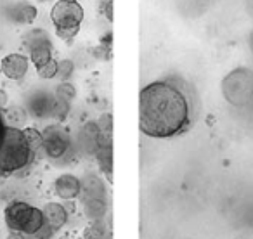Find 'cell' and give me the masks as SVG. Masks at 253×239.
Returning a JSON list of instances; mask_svg holds the SVG:
<instances>
[{
  "label": "cell",
  "instance_id": "6da1fadb",
  "mask_svg": "<svg viewBox=\"0 0 253 239\" xmlns=\"http://www.w3.org/2000/svg\"><path fill=\"white\" fill-rule=\"evenodd\" d=\"M189 97L170 81H153L139 95V127L153 139H172L189 130Z\"/></svg>",
  "mask_w": 253,
  "mask_h": 239
},
{
  "label": "cell",
  "instance_id": "7a4b0ae2",
  "mask_svg": "<svg viewBox=\"0 0 253 239\" xmlns=\"http://www.w3.org/2000/svg\"><path fill=\"white\" fill-rule=\"evenodd\" d=\"M33 153L26 141L23 128L5 127V134L0 144V175L7 177L25 170L33 161Z\"/></svg>",
  "mask_w": 253,
  "mask_h": 239
},
{
  "label": "cell",
  "instance_id": "3957f363",
  "mask_svg": "<svg viewBox=\"0 0 253 239\" xmlns=\"http://www.w3.org/2000/svg\"><path fill=\"white\" fill-rule=\"evenodd\" d=\"M4 220L9 231L23 232L25 236H33L43 224V211L25 201H12L5 206Z\"/></svg>",
  "mask_w": 253,
  "mask_h": 239
},
{
  "label": "cell",
  "instance_id": "277c9868",
  "mask_svg": "<svg viewBox=\"0 0 253 239\" xmlns=\"http://www.w3.org/2000/svg\"><path fill=\"white\" fill-rule=\"evenodd\" d=\"M222 94L232 106L245 108L253 102V71L236 68L222 80Z\"/></svg>",
  "mask_w": 253,
  "mask_h": 239
},
{
  "label": "cell",
  "instance_id": "5b68a950",
  "mask_svg": "<svg viewBox=\"0 0 253 239\" xmlns=\"http://www.w3.org/2000/svg\"><path fill=\"white\" fill-rule=\"evenodd\" d=\"M50 19L57 35L70 42L80 30L84 9L78 2H57L50 11Z\"/></svg>",
  "mask_w": 253,
  "mask_h": 239
},
{
  "label": "cell",
  "instance_id": "8992f818",
  "mask_svg": "<svg viewBox=\"0 0 253 239\" xmlns=\"http://www.w3.org/2000/svg\"><path fill=\"white\" fill-rule=\"evenodd\" d=\"M42 137H43V155L47 158L54 159V161L64 158L71 151V148H73L71 146L73 142H71L70 132L57 123L45 127V130L42 132Z\"/></svg>",
  "mask_w": 253,
  "mask_h": 239
},
{
  "label": "cell",
  "instance_id": "52a82bcc",
  "mask_svg": "<svg viewBox=\"0 0 253 239\" xmlns=\"http://www.w3.org/2000/svg\"><path fill=\"white\" fill-rule=\"evenodd\" d=\"M94 156L108 182H113V134H99Z\"/></svg>",
  "mask_w": 253,
  "mask_h": 239
},
{
  "label": "cell",
  "instance_id": "ba28073f",
  "mask_svg": "<svg viewBox=\"0 0 253 239\" xmlns=\"http://www.w3.org/2000/svg\"><path fill=\"white\" fill-rule=\"evenodd\" d=\"M54 94L47 90H35L26 99V111L35 118H50L52 116Z\"/></svg>",
  "mask_w": 253,
  "mask_h": 239
},
{
  "label": "cell",
  "instance_id": "9c48e42d",
  "mask_svg": "<svg viewBox=\"0 0 253 239\" xmlns=\"http://www.w3.org/2000/svg\"><path fill=\"white\" fill-rule=\"evenodd\" d=\"M30 68V57L23 56V54H9L2 59L0 63V70L9 80L19 81L25 78V75L28 73Z\"/></svg>",
  "mask_w": 253,
  "mask_h": 239
},
{
  "label": "cell",
  "instance_id": "30bf717a",
  "mask_svg": "<svg viewBox=\"0 0 253 239\" xmlns=\"http://www.w3.org/2000/svg\"><path fill=\"white\" fill-rule=\"evenodd\" d=\"M82 191V180L77 175H71V173H63L54 180V193L57 194V198L61 199H75V198L80 196Z\"/></svg>",
  "mask_w": 253,
  "mask_h": 239
},
{
  "label": "cell",
  "instance_id": "8fae6325",
  "mask_svg": "<svg viewBox=\"0 0 253 239\" xmlns=\"http://www.w3.org/2000/svg\"><path fill=\"white\" fill-rule=\"evenodd\" d=\"M80 201L85 199H108V193H106V186L99 175H90L82 179V191H80Z\"/></svg>",
  "mask_w": 253,
  "mask_h": 239
},
{
  "label": "cell",
  "instance_id": "7c38bea8",
  "mask_svg": "<svg viewBox=\"0 0 253 239\" xmlns=\"http://www.w3.org/2000/svg\"><path fill=\"white\" fill-rule=\"evenodd\" d=\"M99 127L97 121H88L80 128L77 135V148L85 155H94L95 146H97V137H99Z\"/></svg>",
  "mask_w": 253,
  "mask_h": 239
},
{
  "label": "cell",
  "instance_id": "4fadbf2b",
  "mask_svg": "<svg viewBox=\"0 0 253 239\" xmlns=\"http://www.w3.org/2000/svg\"><path fill=\"white\" fill-rule=\"evenodd\" d=\"M42 211H43V218H45V224H49L56 232L68 224L70 213H68V208L63 203H56V201L47 203Z\"/></svg>",
  "mask_w": 253,
  "mask_h": 239
},
{
  "label": "cell",
  "instance_id": "5bb4252c",
  "mask_svg": "<svg viewBox=\"0 0 253 239\" xmlns=\"http://www.w3.org/2000/svg\"><path fill=\"white\" fill-rule=\"evenodd\" d=\"M37 18V7L32 5L26 0H21V2H16L9 7V19L18 25H28L33 19Z\"/></svg>",
  "mask_w": 253,
  "mask_h": 239
},
{
  "label": "cell",
  "instance_id": "9a60e30c",
  "mask_svg": "<svg viewBox=\"0 0 253 239\" xmlns=\"http://www.w3.org/2000/svg\"><path fill=\"white\" fill-rule=\"evenodd\" d=\"M23 43H25V49L28 50V52L33 49H39V47H52V42H50L47 32L40 28L26 32L25 37H23Z\"/></svg>",
  "mask_w": 253,
  "mask_h": 239
},
{
  "label": "cell",
  "instance_id": "2e32d148",
  "mask_svg": "<svg viewBox=\"0 0 253 239\" xmlns=\"http://www.w3.org/2000/svg\"><path fill=\"white\" fill-rule=\"evenodd\" d=\"M26 118H28V111L21 106H9L4 111V120L7 127L23 128V125L26 123Z\"/></svg>",
  "mask_w": 253,
  "mask_h": 239
},
{
  "label": "cell",
  "instance_id": "e0dca14e",
  "mask_svg": "<svg viewBox=\"0 0 253 239\" xmlns=\"http://www.w3.org/2000/svg\"><path fill=\"white\" fill-rule=\"evenodd\" d=\"M23 132H25L26 135V141H28L30 144V149H32L33 156H39L43 153V137H42V132H39L37 128H32V127H26L23 128Z\"/></svg>",
  "mask_w": 253,
  "mask_h": 239
},
{
  "label": "cell",
  "instance_id": "ac0fdd59",
  "mask_svg": "<svg viewBox=\"0 0 253 239\" xmlns=\"http://www.w3.org/2000/svg\"><path fill=\"white\" fill-rule=\"evenodd\" d=\"M84 239H111V236H109V231L104 225V222L99 220L90 222V225L84 232Z\"/></svg>",
  "mask_w": 253,
  "mask_h": 239
},
{
  "label": "cell",
  "instance_id": "d6986e66",
  "mask_svg": "<svg viewBox=\"0 0 253 239\" xmlns=\"http://www.w3.org/2000/svg\"><path fill=\"white\" fill-rule=\"evenodd\" d=\"M50 59H52V47H39V49L30 50V63L35 68L42 66Z\"/></svg>",
  "mask_w": 253,
  "mask_h": 239
},
{
  "label": "cell",
  "instance_id": "ffe728a7",
  "mask_svg": "<svg viewBox=\"0 0 253 239\" xmlns=\"http://www.w3.org/2000/svg\"><path fill=\"white\" fill-rule=\"evenodd\" d=\"M54 95H56L57 99H61V101L71 102L75 99V95H77V90H75L73 85L68 83V81H61V85H57L56 87Z\"/></svg>",
  "mask_w": 253,
  "mask_h": 239
},
{
  "label": "cell",
  "instance_id": "44dd1931",
  "mask_svg": "<svg viewBox=\"0 0 253 239\" xmlns=\"http://www.w3.org/2000/svg\"><path fill=\"white\" fill-rule=\"evenodd\" d=\"M70 113V102L61 101L54 95V106H52V118H56L57 121H64V118Z\"/></svg>",
  "mask_w": 253,
  "mask_h": 239
},
{
  "label": "cell",
  "instance_id": "7402d4cb",
  "mask_svg": "<svg viewBox=\"0 0 253 239\" xmlns=\"http://www.w3.org/2000/svg\"><path fill=\"white\" fill-rule=\"evenodd\" d=\"M37 73H39V77L43 78V80H50V78L57 77V61L52 57V59L47 61L45 64L37 68Z\"/></svg>",
  "mask_w": 253,
  "mask_h": 239
},
{
  "label": "cell",
  "instance_id": "603a6c76",
  "mask_svg": "<svg viewBox=\"0 0 253 239\" xmlns=\"http://www.w3.org/2000/svg\"><path fill=\"white\" fill-rule=\"evenodd\" d=\"M73 70H75V63L71 59L57 61V77H59L61 81H66L73 75Z\"/></svg>",
  "mask_w": 253,
  "mask_h": 239
},
{
  "label": "cell",
  "instance_id": "cb8c5ba5",
  "mask_svg": "<svg viewBox=\"0 0 253 239\" xmlns=\"http://www.w3.org/2000/svg\"><path fill=\"white\" fill-rule=\"evenodd\" d=\"M97 127L102 134H113V115L104 113V115L99 116L97 120Z\"/></svg>",
  "mask_w": 253,
  "mask_h": 239
},
{
  "label": "cell",
  "instance_id": "d4e9b609",
  "mask_svg": "<svg viewBox=\"0 0 253 239\" xmlns=\"http://www.w3.org/2000/svg\"><path fill=\"white\" fill-rule=\"evenodd\" d=\"M54 234H56V231H54L49 224H43L42 227H40L33 236H30V238H33V239H52Z\"/></svg>",
  "mask_w": 253,
  "mask_h": 239
},
{
  "label": "cell",
  "instance_id": "484cf974",
  "mask_svg": "<svg viewBox=\"0 0 253 239\" xmlns=\"http://www.w3.org/2000/svg\"><path fill=\"white\" fill-rule=\"evenodd\" d=\"M101 11L106 14V18H108V21H113V2H111V0H106L104 4H102Z\"/></svg>",
  "mask_w": 253,
  "mask_h": 239
},
{
  "label": "cell",
  "instance_id": "4316f807",
  "mask_svg": "<svg viewBox=\"0 0 253 239\" xmlns=\"http://www.w3.org/2000/svg\"><path fill=\"white\" fill-rule=\"evenodd\" d=\"M5 120H4V111L0 108V144H2V139H4V134H5Z\"/></svg>",
  "mask_w": 253,
  "mask_h": 239
},
{
  "label": "cell",
  "instance_id": "83f0119b",
  "mask_svg": "<svg viewBox=\"0 0 253 239\" xmlns=\"http://www.w3.org/2000/svg\"><path fill=\"white\" fill-rule=\"evenodd\" d=\"M9 102V95L5 90H0V108H5Z\"/></svg>",
  "mask_w": 253,
  "mask_h": 239
},
{
  "label": "cell",
  "instance_id": "f1b7e54d",
  "mask_svg": "<svg viewBox=\"0 0 253 239\" xmlns=\"http://www.w3.org/2000/svg\"><path fill=\"white\" fill-rule=\"evenodd\" d=\"M7 239H26V236L23 232H16V231H11L7 234Z\"/></svg>",
  "mask_w": 253,
  "mask_h": 239
},
{
  "label": "cell",
  "instance_id": "f546056e",
  "mask_svg": "<svg viewBox=\"0 0 253 239\" xmlns=\"http://www.w3.org/2000/svg\"><path fill=\"white\" fill-rule=\"evenodd\" d=\"M57 2H77V0H57Z\"/></svg>",
  "mask_w": 253,
  "mask_h": 239
},
{
  "label": "cell",
  "instance_id": "4dcf8cb0",
  "mask_svg": "<svg viewBox=\"0 0 253 239\" xmlns=\"http://www.w3.org/2000/svg\"><path fill=\"white\" fill-rule=\"evenodd\" d=\"M61 239H68V238H61Z\"/></svg>",
  "mask_w": 253,
  "mask_h": 239
},
{
  "label": "cell",
  "instance_id": "1f68e13d",
  "mask_svg": "<svg viewBox=\"0 0 253 239\" xmlns=\"http://www.w3.org/2000/svg\"><path fill=\"white\" fill-rule=\"evenodd\" d=\"M0 177H2V175H0Z\"/></svg>",
  "mask_w": 253,
  "mask_h": 239
}]
</instances>
